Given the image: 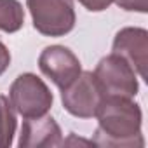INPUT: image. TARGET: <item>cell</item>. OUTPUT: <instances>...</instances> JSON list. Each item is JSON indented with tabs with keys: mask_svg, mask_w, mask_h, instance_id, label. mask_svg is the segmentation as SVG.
Listing matches in <instances>:
<instances>
[{
	"mask_svg": "<svg viewBox=\"0 0 148 148\" xmlns=\"http://www.w3.org/2000/svg\"><path fill=\"white\" fill-rule=\"evenodd\" d=\"M98 129L92 139L96 146L141 148L145 139L141 134L143 113L139 105L124 96H105L96 115Z\"/></svg>",
	"mask_w": 148,
	"mask_h": 148,
	"instance_id": "6da1fadb",
	"label": "cell"
},
{
	"mask_svg": "<svg viewBox=\"0 0 148 148\" xmlns=\"http://www.w3.org/2000/svg\"><path fill=\"white\" fill-rule=\"evenodd\" d=\"M33 26L45 37H63L75 26L73 0H26Z\"/></svg>",
	"mask_w": 148,
	"mask_h": 148,
	"instance_id": "7a4b0ae2",
	"label": "cell"
},
{
	"mask_svg": "<svg viewBox=\"0 0 148 148\" xmlns=\"http://www.w3.org/2000/svg\"><path fill=\"white\" fill-rule=\"evenodd\" d=\"M9 99L14 110L25 119L45 115L54 101L45 82L35 73H21L11 86Z\"/></svg>",
	"mask_w": 148,
	"mask_h": 148,
	"instance_id": "3957f363",
	"label": "cell"
},
{
	"mask_svg": "<svg viewBox=\"0 0 148 148\" xmlns=\"http://www.w3.org/2000/svg\"><path fill=\"white\" fill-rule=\"evenodd\" d=\"M105 96L106 94L92 71H80V75L68 87L61 89L64 110L79 119H92Z\"/></svg>",
	"mask_w": 148,
	"mask_h": 148,
	"instance_id": "277c9868",
	"label": "cell"
},
{
	"mask_svg": "<svg viewBox=\"0 0 148 148\" xmlns=\"http://www.w3.org/2000/svg\"><path fill=\"white\" fill-rule=\"evenodd\" d=\"M94 75L99 80L103 91L106 96H124V98H134L138 94L139 84L136 79V71L131 66L127 59L122 56L112 52L105 56L96 70Z\"/></svg>",
	"mask_w": 148,
	"mask_h": 148,
	"instance_id": "5b68a950",
	"label": "cell"
},
{
	"mask_svg": "<svg viewBox=\"0 0 148 148\" xmlns=\"http://www.w3.org/2000/svg\"><path fill=\"white\" fill-rule=\"evenodd\" d=\"M38 68L59 89L68 87L82 71L79 58L64 45L45 47L38 58Z\"/></svg>",
	"mask_w": 148,
	"mask_h": 148,
	"instance_id": "8992f818",
	"label": "cell"
},
{
	"mask_svg": "<svg viewBox=\"0 0 148 148\" xmlns=\"http://www.w3.org/2000/svg\"><path fill=\"white\" fill-rule=\"evenodd\" d=\"M113 52L131 63L141 79H146L148 63V32L145 28H122L113 40Z\"/></svg>",
	"mask_w": 148,
	"mask_h": 148,
	"instance_id": "52a82bcc",
	"label": "cell"
},
{
	"mask_svg": "<svg viewBox=\"0 0 148 148\" xmlns=\"http://www.w3.org/2000/svg\"><path fill=\"white\" fill-rule=\"evenodd\" d=\"M63 145V132L58 122L49 117H32L23 122L19 134L21 148H52Z\"/></svg>",
	"mask_w": 148,
	"mask_h": 148,
	"instance_id": "ba28073f",
	"label": "cell"
},
{
	"mask_svg": "<svg viewBox=\"0 0 148 148\" xmlns=\"http://www.w3.org/2000/svg\"><path fill=\"white\" fill-rule=\"evenodd\" d=\"M25 25V11L18 0H0V30L16 33Z\"/></svg>",
	"mask_w": 148,
	"mask_h": 148,
	"instance_id": "9c48e42d",
	"label": "cell"
},
{
	"mask_svg": "<svg viewBox=\"0 0 148 148\" xmlns=\"http://www.w3.org/2000/svg\"><path fill=\"white\" fill-rule=\"evenodd\" d=\"M18 119L9 98L0 94V148H9L16 134Z\"/></svg>",
	"mask_w": 148,
	"mask_h": 148,
	"instance_id": "30bf717a",
	"label": "cell"
},
{
	"mask_svg": "<svg viewBox=\"0 0 148 148\" xmlns=\"http://www.w3.org/2000/svg\"><path fill=\"white\" fill-rule=\"evenodd\" d=\"M115 4L124 11H136V12H148V0H115Z\"/></svg>",
	"mask_w": 148,
	"mask_h": 148,
	"instance_id": "8fae6325",
	"label": "cell"
},
{
	"mask_svg": "<svg viewBox=\"0 0 148 148\" xmlns=\"http://www.w3.org/2000/svg\"><path fill=\"white\" fill-rule=\"evenodd\" d=\"M79 2L91 12H101V11L108 9L115 0H79Z\"/></svg>",
	"mask_w": 148,
	"mask_h": 148,
	"instance_id": "7c38bea8",
	"label": "cell"
},
{
	"mask_svg": "<svg viewBox=\"0 0 148 148\" xmlns=\"http://www.w3.org/2000/svg\"><path fill=\"white\" fill-rule=\"evenodd\" d=\"M9 64H11V52L5 47V44L0 42V75L5 73V70L9 68Z\"/></svg>",
	"mask_w": 148,
	"mask_h": 148,
	"instance_id": "4fadbf2b",
	"label": "cell"
}]
</instances>
